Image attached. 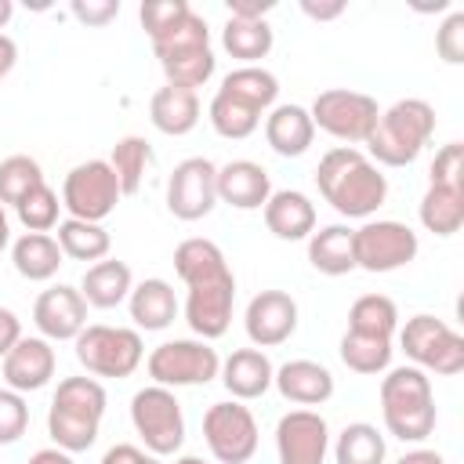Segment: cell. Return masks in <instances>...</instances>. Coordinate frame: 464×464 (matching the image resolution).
Masks as SVG:
<instances>
[{"instance_id": "b9f144b4", "label": "cell", "mask_w": 464, "mask_h": 464, "mask_svg": "<svg viewBox=\"0 0 464 464\" xmlns=\"http://www.w3.org/2000/svg\"><path fill=\"white\" fill-rule=\"evenodd\" d=\"M29 428V406H25V395L14 392V388H0V446H11L25 435Z\"/></svg>"}, {"instance_id": "44dd1931", "label": "cell", "mask_w": 464, "mask_h": 464, "mask_svg": "<svg viewBox=\"0 0 464 464\" xmlns=\"http://www.w3.org/2000/svg\"><path fill=\"white\" fill-rule=\"evenodd\" d=\"M272 196V178L254 160H228L218 167V203L232 210H261Z\"/></svg>"}, {"instance_id": "ba28073f", "label": "cell", "mask_w": 464, "mask_h": 464, "mask_svg": "<svg viewBox=\"0 0 464 464\" xmlns=\"http://www.w3.org/2000/svg\"><path fill=\"white\" fill-rule=\"evenodd\" d=\"M395 337H399V348L406 352L410 366H417L424 373L457 377L464 370V337L439 315L417 312L395 330Z\"/></svg>"}, {"instance_id": "ab89813d", "label": "cell", "mask_w": 464, "mask_h": 464, "mask_svg": "<svg viewBox=\"0 0 464 464\" xmlns=\"http://www.w3.org/2000/svg\"><path fill=\"white\" fill-rule=\"evenodd\" d=\"M58 214H62V196L47 181L36 185L29 196H22V203L14 207V218L22 221L25 232H51V228H58Z\"/></svg>"}, {"instance_id": "7402d4cb", "label": "cell", "mask_w": 464, "mask_h": 464, "mask_svg": "<svg viewBox=\"0 0 464 464\" xmlns=\"http://www.w3.org/2000/svg\"><path fill=\"white\" fill-rule=\"evenodd\" d=\"M225 392L236 399V402H250V399H261L268 388H272V377H276V366L272 359L261 352V348H236L228 359H221V370H218Z\"/></svg>"}, {"instance_id": "c3c4849f", "label": "cell", "mask_w": 464, "mask_h": 464, "mask_svg": "<svg viewBox=\"0 0 464 464\" xmlns=\"http://www.w3.org/2000/svg\"><path fill=\"white\" fill-rule=\"evenodd\" d=\"M18 341H22V319H18L11 308L0 304V359H4Z\"/></svg>"}, {"instance_id": "2e32d148", "label": "cell", "mask_w": 464, "mask_h": 464, "mask_svg": "<svg viewBox=\"0 0 464 464\" xmlns=\"http://www.w3.org/2000/svg\"><path fill=\"white\" fill-rule=\"evenodd\" d=\"M330 424L319 410H290L276 424V457L279 464H326Z\"/></svg>"}, {"instance_id": "f546056e", "label": "cell", "mask_w": 464, "mask_h": 464, "mask_svg": "<svg viewBox=\"0 0 464 464\" xmlns=\"http://www.w3.org/2000/svg\"><path fill=\"white\" fill-rule=\"evenodd\" d=\"M54 239L62 246L65 257L72 261H105L112 250V236L105 232V225L94 221H80V218H62L54 228Z\"/></svg>"}, {"instance_id": "1f68e13d", "label": "cell", "mask_w": 464, "mask_h": 464, "mask_svg": "<svg viewBox=\"0 0 464 464\" xmlns=\"http://www.w3.org/2000/svg\"><path fill=\"white\" fill-rule=\"evenodd\" d=\"M330 450H334L337 464H384V457H388V442H384L381 428L370 420L344 424Z\"/></svg>"}, {"instance_id": "f907efd6", "label": "cell", "mask_w": 464, "mask_h": 464, "mask_svg": "<svg viewBox=\"0 0 464 464\" xmlns=\"http://www.w3.org/2000/svg\"><path fill=\"white\" fill-rule=\"evenodd\" d=\"M14 65H18V44L7 33H0V80H7Z\"/></svg>"}, {"instance_id": "f6af8a7d", "label": "cell", "mask_w": 464, "mask_h": 464, "mask_svg": "<svg viewBox=\"0 0 464 464\" xmlns=\"http://www.w3.org/2000/svg\"><path fill=\"white\" fill-rule=\"evenodd\" d=\"M69 14L87 29H102L120 14V0H72Z\"/></svg>"}, {"instance_id": "7a4b0ae2", "label": "cell", "mask_w": 464, "mask_h": 464, "mask_svg": "<svg viewBox=\"0 0 464 464\" xmlns=\"http://www.w3.org/2000/svg\"><path fill=\"white\" fill-rule=\"evenodd\" d=\"M315 188L341 218L362 221H370L388 199V178L362 149L352 145H334L323 152L315 167Z\"/></svg>"}, {"instance_id": "ac0fdd59", "label": "cell", "mask_w": 464, "mask_h": 464, "mask_svg": "<svg viewBox=\"0 0 464 464\" xmlns=\"http://www.w3.org/2000/svg\"><path fill=\"white\" fill-rule=\"evenodd\" d=\"M33 326L40 330V337L54 341H76V334L87 326V301L80 294V286H47L36 301H33Z\"/></svg>"}, {"instance_id": "30bf717a", "label": "cell", "mask_w": 464, "mask_h": 464, "mask_svg": "<svg viewBox=\"0 0 464 464\" xmlns=\"http://www.w3.org/2000/svg\"><path fill=\"white\" fill-rule=\"evenodd\" d=\"M315 130L359 149L366 145L381 109H377V98L366 94V91H348V87H326L315 94L312 109H308Z\"/></svg>"}, {"instance_id": "4316f807", "label": "cell", "mask_w": 464, "mask_h": 464, "mask_svg": "<svg viewBox=\"0 0 464 464\" xmlns=\"http://www.w3.org/2000/svg\"><path fill=\"white\" fill-rule=\"evenodd\" d=\"M149 120H152V127L160 134L181 138V134L196 130V123H199V94L196 91H185V87L163 83L149 98Z\"/></svg>"}, {"instance_id": "db71d44e", "label": "cell", "mask_w": 464, "mask_h": 464, "mask_svg": "<svg viewBox=\"0 0 464 464\" xmlns=\"http://www.w3.org/2000/svg\"><path fill=\"white\" fill-rule=\"evenodd\" d=\"M11 246V218H7V210H4V203H0V254Z\"/></svg>"}, {"instance_id": "8992f818", "label": "cell", "mask_w": 464, "mask_h": 464, "mask_svg": "<svg viewBox=\"0 0 464 464\" xmlns=\"http://www.w3.org/2000/svg\"><path fill=\"white\" fill-rule=\"evenodd\" d=\"M152 54L160 58V69H163L167 83L185 87V91H199L218 69V58H214V47H210V25L199 11H188V18L174 33L156 40Z\"/></svg>"}, {"instance_id": "816d5d0a", "label": "cell", "mask_w": 464, "mask_h": 464, "mask_svg": "<svg viewBox=\"0 0 464 464\" xmlns=\"http://www.w3.org/2000/svg\"><path fill=\"white\" fill-rule=\"evenodd\" d=\"M395 464H446V457L439 450H428V446H417V450H406Z\"/></svg>"}, {"instance_id": "d4e9b609", "label": "cell", "mask_w": 464, "mask_h": 464, "mask_svg": "<svg viewBox=\"0 0 464 464\" xmlns=\"http://www.w3.org/2000/svg\"><path fill=\"white\" fill-rule=\"evenodd\" d=\"M261 214H265V228L283 243H297L315 232V203L297 188L272 192Z\"/></svg>"}, {"instance_id": "e0dca14e", "label": "cell", "mask_w": 464, "mask_h": 464, "mask_svg": "<svg viewBox=\"0 0 464 464\" xmlns=\"http://www.w3.org/2000/svg\"><path fill=\"white\" fill-rule=\"evenodd\" d=\"M243 330L254 348H279L297 334V301L286 290H261L246 301Z\"/></svg>"}, {"instance_id": "11a10c76", "label": "cell", "mask_w": 464, "mask_h": 464, "mask_svg": "<svg viewBox=\"0 0 464 464\" xmlns=\"http://www.w3.org/2000/svg\"><path fill=\"white\" fill-rule=\"evenodd\" d=\"M11 14H14V4L11 0H0V29L11 22Z\"/></svg>"}, {"instance_id": "cb8c5ba5", "label": "cell", "mask_w": 464, "mask_h": 464, "mask_svg": "<svg viewBox=\"0 0 464 464\" xmlns=\"http://www.w3.org/2000/svg\"><path fill=\"white\" fill-rule=\"evenodd\" d=\"M127 312H130V323H134V330L141 334H160V330H167L174 319H178V312H181V304H178V294H174V286L167 283V279H141V283H134L130 286V297H127Z\"/></svg>"}, {"instance_id": "9c48e42d", "label": "cell", "mask_w": 464, "mask_h": 464, "mask_svg": "<svg viewBox=\"0 0 464 464\" xmlns=\"http://www.w3.org/2000/svg\"><path fill=\"white\" fill-rule=\"evenodd\" d=\"M130 424L141 439V450L152 457H174L185 442V413L174 388L145 384L130 395Z\"/></svg>"}, {"instance_id": "f1b7e54d", "label": "cell", "mask_w": 464, "mask_h": 464, "mask_svg": "<svg viewBox=\"0 0 464 464\" xmlns=\"http://www.w3.org/2000/svg\"><path fill=\"white\" fill-rule=\"evenodd\" d=\"M308 265L323 276H348L355 272V246L348 225H323L308 236Z\"/></svg>"}, {"instance_id": "5b68a950", "label": "cell", "mask_w": 464, "mask_h": 464, "mask_svg": "<svg viewBox=\"0 0 464 464\" xmlns=\"http://www.w3.org/2000/svg\"><path fill=\"white\" fill-rule=\"evenodd\" d=\"M435 134V109L424 98H399L395 105L381 109L370 138L366 156L377 167H410Z\"/></svg>"}, {"instance_id": "74e56055", "label": "cell", "mask_w": 464, "mask_h": 464, "mask_svg": "<svg viewBox=\"0 0 464 464\" xmlns=\"http://www.w3.org/2000/svg\"><path fill=\"white\" fill-rule=\"evenodd\" d=\"M149 163H152V145H149L141 134L120 138V141L112 145V152H109V167H112V174H116L123 196H134V192L141 188V178H145Z\"/></svg>"}, {"instance_id": "ee69618b", "label": "cell", "mask_w": 464, "mask_h": 464, "mask_svg": "<svg viewBox=\"0 0 464 464\" xmlns=\"http://www.w3.org/2000/svg\"><path fill=\"white\" fill-rule=\"evenodd\" d=\"M435 51L446 65H460L464 62V11H450L446 22L435 33Z\"/></svg>"}, {"instance_id": "ffe728a7", "label": "cell", "mask_w": 464, "mask_h": 464, "mask_svg": "<svg viewBox=\"0 0 464 464\" xmlns=\"http://www.w3.org/2000/svg\"><path fill=\"white\" fill-rule=\"evenodd\" d=\"M272 384H276V392L286 402H294L301 410H312V406L330 402L334 399V388H337L334 384V373L323 362H315V359H290V362L276 366Z\"/></svg>"}, {"instance_id": "f5cc1de1", "label": "cell", "mask_w": 464, "mask_h": 464, "mask_svg": "<svg viewBox=\"0 0 464 464\" xmlns=\"http://www.w3.org/2000/svg\"><path fill=\"white\" fill-rule=\"evenodd\" d=\"M29 464H76V460H72V453H65L58 446H44V450H36L29 457Z\"/></svg>"}, {"instance_id": "d590c367", "label": "cell", "mask_w": 464, "mask_h": 464, "mask_svg": "<svg viewBox=\"0 0 464 464\" xmlns=\"http://www.w3.org/2000/svg\"><path fill=\"white\" fill-rule=\"evenodd\" d=\"M348 330L395 341V330H399V304H395L388 294H362V297H355L352 308H348Z\"/></svg>"}, {"instance_id": "7c38bea8", "label": "cell", "mask_w": 464, "mask_h": 464, "mask_svg": "<svg viewBox=\"0 0 464 464\" xmlns=\"http://www.w3.org/2000/svg\"><path fill=\"white\" fill-rule=\"evenodd\" d=\"M352 246H355V268L384 276V272L406 268L417 257L420 239L406 221L370 218L359 228H352Z\"/></svg>"}, {"instance_id": "52a82bcc", "label": "cell", "mask_w": 464, "mask_h": 464, "mask_svg": "<svg viewBox=\"0 0 464 464\" xmlns=\"http://www.w3.org/2000/svg\"><path fill=\"white\" fill-rule=\"evenodd\" d=\"M76 362L91 377H130L145 359V341L134 326H109V323H87L72 341Z\"/></svg>"}, {"instance_id": "7dc6e473", "label": "cell", "mask_w": 464, "mask_h": 464, "mask_svg": "<svg viewBox=\"0 0 464 464\" xmlns=\"http://www.w3.org/2000/svg\"><path fill=\"white\" fill-rule=\"evenodd\" d=\"M272 7H276V0H228V18L261 22V18H268Z\"/></svg>"}, {"instance_id": "3957f363", "label": "cell", "mask_w": 464, "mask_h": 464, "mask_svg": "<svg viewBox=\"0 0 464 464\" xmlns=\"http://www.w3.org/2000/svg\"><path fill=\"white\" fill-rule=\"evenodd\" d=\"M109 395L98 377H62L47 406V435L65 453H83L98 442Z\"/></svg>"}, {"instance_id": "836d02e7", "label": "cell", "mask_w": 464, "mask_h": 464, "mask_svg": "<svg viewBox=\"0 0 464 464\" xmlns=\"http://www.w3.org/2000/svg\"><path fill=\"white\" fill-rule=\"evenodd\" d=\"M420 225L435 236H453L464 225V188L453 185H428V192L420 196Z\"/></svg>"}, {"instance_id": "8d00e7d4", "label": "cell", "mask_w": 464, "mask_h": 464, "mask_svg": "<svg viewBox=\"0 0 464 464\" xmlns=\"http://www.w3.org/2000/svg\"><path fill=\"white\" fill-rule=\"evenodd\" d=\"M218 91H228V94H236V98L250 102L254 109L268 112V109L276 105V98H279V80H276V72H268L265 65H239V69L225 72V80H221Z\"/></svg>"}, {"instance_id": "277c9868", "label": "cell", "mask_w": 464, "mask_h": 464, "mask_svg": "<svg viewBox=\"0 0 464 464\" xmlns=\"http://www.w3.org/2000/svg\"><path fill=\"white\" fill-rule=\"evenodd\" d=\"M381 417L399 442H424L435 431L439 410L431 377L417 366H395L381 377Z\"/></svg>"}, {"instance_id": "9a60e30c", "label": "cell", "mask_w": 464, "mask_h": 464, "mask_svg": "<svg viewBox=\"0 0 464 464\" xmlns=\"http://www.w3.org/2000/svg\"><path fill=\"white\" fill-rule=\"evenodd\" d=\"M218 207V167L207 156L174 163L167 178V210L178 221H199Z\"/></svg>"}, {"instance_id": "d6986e66", "label": "cell", "mask_w": 464, "mask_h": 464, "mask_svg": "<svg viewBox=\"0 0 464 464\" xmlns=\"http://www.w3.org/2000/svg\"><path fill=\"white\" fill-rule=\"evenodd\" d=\"M54 370H58V355H54V348H51L47 337H25L22 334V341L0 359L4 384L14 388V392H22V395L47 388L51 377H54Z\"/></svg>"}, {"instance_id": "484cf974", "label": "cell", "mask_w": 464, "mask_h": 464, "mask_svg": "<svg viewBox=\"0 0 464 464\" xmlns=\"http://www.w3.org/2000/svg\"><path fill=\"white\" fill-rule=\"evenodd\" d=\"M11 265L29 283H47L65 265V254L51 232H22L11 239Z\"/></svg>"}, {"instance_id": "6da1fadb", "label": "cell", "mask_w": 464, "mask_h": 464, "mask_svg": "<svg viewBox=\"0 0 464 464\" xmlns=\"http://www.w3.org/2000/svg\"><path fill=\"white\" fill-rule=\"evenodd\" d=\"M174 272L185 283V323L199 341H218L232 326L236 276L214 239L192 236L174 246Z\"/></svg>"}, {"instance_id": "f35d334b", "label": "cell", "mask_w": 464, "mask_h": 464, "mask_svg": "<svg viewBox=\"0 0 464 464\" xmlns=\"http://www.w3.org/2000/svg\"><path fill=\"white\" fill-rule=\"evenodd\" d=\"M36 185H44V167L33 156L14 152L0 160V203L4 207H18L22 196H29Z\"/></svg>"}, {"instance_id": "4fadbf2b", "label": "cell", "mask_w": 464, "mask_h": 464, "mask_svg": "<svg viewBox=\"0 0 464 464\" xmlns=\"http://www.w3.org/2000/svg\"><path fill=\"white\" fill-rule=\"evenodd\" d=\"M203 442L218 464H246L261 442L250 406H243L236 399L210 402L203 413Z\"/></svg>"}, {"instance_id": "603a6c76", "label": "cell", "mask_w": 464, "mask_h": 464, "mask_svg": "<svg viewBox=\"0 0 464 464\" xmlns=\"http://www.w3.org/2000/svg\"><path fill=\"white\" fill-rule=\"evenodd\" d=\"M265 141L283 160L304 156L312 149V141H315V123H312L308 109L304 105H294V102L272 105L265 112Z\"/></svg>"}, {"instance_id": "4dcf8cb0", "label": "cell", "mask_w": 464, "mask_h": 464, "mask_svg": "<svg viewBox=\"0 0 464 464\" xmlns=\"http://www.w3.org/2000/svg\"><path fill=\"white\" fill-rule=\"evenodd\" d=\"M272 44H276V29L268 25V18H261V22L228 18V22L221 25V47H225L232 58H239L243 65H257L261 58H268Z\"/></svg>"}, {"instance_id": "83f0119b", "label": "cell", "mask_w": 464, "mask_h": 464, "mask_svg": "<svg viewBox=\"0 0 464 464\" xmlns=\"http://www.w3.org/2000/svg\"><path fill=\"white\" fill-rule=\"evenodd\" d=\"M130 286H134L130 265L120 257H105V261L87 265V272L80 279V294H83L87 308H116L130 297Z\"/></svg>"}, {"instance_id": "bcb514c9", "label": "cell", "mask_w": 464, "mask_h": 464, "mask_svg": "<svg viewBox=\"0 0 464 464\" xmlns=\"http://www.w3.org/2000/svg\"><path fill=\"white\" fill-rule=\"evenodd\" d=\"M98 464H163V457H152L149 450H141L134 442H116L102 453Z\"/></svg>"}, {"instance_id": "60d3db41", "label": "cell", "mask_w": 464, "mask_h": 464, "mask_svg": "<svg viewBox=\"0 0 464 464\" xmlns=\"http://www.w3.org/2000/svg\"><path fill=\"white\" fill-rule=\"evenodd\" d=\"M188 11H192L188 0H145V4L138 7V18H141L145 36L156 44V40H163L167 33H174V29L188 18Z\"/></svg>"}, {"instance_id": "681fc988", "label": "cell", "mask_w": 464, "mask_h": 464, "mask_svg": "<svg viewBox=\"0 0 464 464\" xmlns=\"http://www.w3.org/2000/svg\"><path fill=\"white\" fill-rule=\"evenodd\" d=\"M348 11L344 0H330V4H315V0H301V14H308L312 22H334Z\"/></svg>"}, {"instance_id": "e575fe53", "label": "cell", "mask_w": 464, "mask_h": 464, "mask_svg": "<svg viewBox=\"0 0 464 464\" xmlns=\"http://www.w3.org/2000/svg\"><path fill=\"white\" fill-rule=\"evenodd\" d=\"M392 352L395 348L388 337H370V334H355V330H344V337L337 344L341 362L362 377H377V373L392 370Z\"/></svg>"}, {"instance_id": "9f6ffc18", "label": "cell", "mask_w": 464, "mask_h": 464, "mask_svg": "<svg viewBox=\"0 0 464 464\" xmlns=\"http://www.w3.org/2000/svg\"><path fill=\"white\" fill-rule=\"evenodd\" d=\"M174 464H207V460H203V457H192V453H185V457H178Z\"/></svg>"}, {"instance_id": "8fae6325", "label": "cell", "mask_w": 464, "mask_h": 464, "mask_svg": "<svg viewBox=\"0 0 464 464\" xmlns=\"http://www.w3.org/2000/svg\"><path fill=\"white\" fill-rule=\"evenodd\" d=\"M145 370L152 377V384L163 388H196V384H210L221 370V355L210 341L199 337H174L163 341L149 352Z\"/></svg>"}, {"instance_id": "d6a6232c", "label": "cell", "mask_w": 464, "mask_h": 464, "mask_svg": "<svg viewBox=\"0 0 464 464\" xmlns=\"http://www.w3.org/2000/svg\"><path fill=\"white\" fill-rule=\"evenodd\" d=\"M261 116H265L261 109H254L250 102H243V98H236V94H228V91H214L210 109H207L210 127H214L221 138H228V141L250 138V134L261 127Z\"/></svg>"}, {"instance_id": "7bdbcfd3", "label": "cell", "mask_w": 464, "mask_h": 464, "mask_svg": "<svg viewBox=\"0 0 464 464\" xmlns=\"http://www.w3.org/2000/svg\"><path fill=\"white\" fill-rule=\"evenodd\" d=\"M428 185H453V188H464V145L460 141H446L431 167H428Z\"/></svg>"}, {"instance_id": "5bb4252c", "label": "cell", "mask_w": 464, "mask_h": 464, "mask_svg": "<svg viewBox=\"0 0 464 464\" xmlns=\"http://www.w3.org/2000/svg\"><path fill=\"white\" fill-rule=\"evenodd\" d=\"M120 199L123 192L109 160H83L62 181V207L69 210V218H80V221L102 225L120 207Z\"/></svg>"}]
</instances>
